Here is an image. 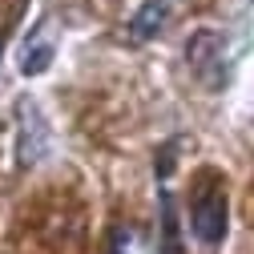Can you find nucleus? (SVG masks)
Instances as JSON below:
<instances>
[{
  "instance_id": "nucleus-1",
  "label": "nucleus",
  "mask_w": 254,
  "mask_h": 254,
  "mask_svg": "<svg viewBox=\"0 0 254 254\" xmlns=\"http://www.w3.org/2000/svg\"><path fill=\"white\" fill-rule=\"evenodd\" d=\"M226 186H222L218 174H202L198 178V190L190 198V230L198 234L202 246H218L226 238Z\"/></svg>"
},
{
  "instance_id": "nucleus-2",
  "label": "nucleus",
  "mask_w": 254,
  "mask_h": 254,
  "mask_svg": "<svg viewBox=\"0 0 254 254\" xmlns=\"http://www.w3.org/2000/svg\"><path fill=\"white\" fill-rule=\"evenodd\" d=\"M174 8H178V0H145V4L137 8V16L129 20V37L137 45L162 37L170 28V20H174Z\"/></svg>"
},
{
  "instance_id": "nucleus-3",
  "label": "nucleus",
  "mask_w": 254,
  "mask_h": 254,
  "mask_svg": "<svg viewBox=\"0 0 254 254\" xmlns=\"http://www.w3.org/2000/svg\"><path fill=\"white\" fill-rule=\"evenodd\" d=\"M53 57H57L53 28H49V24H41L37 33L24 41V49H20V73H24V77H41V73L53 65Z\"/></svg>"
},
{
  "instance_id": "nucleus-4",
  "label": "nucleus",
  "mask_w": 254,
  "mask_h": 254,
  "mask_svg": "<svg viewBox=\"0 0 254 254\" xmlns=\"http://www.w3.org/2000/svg\"><path fill=\"white\" fill-rule=\"evenodd\" d=\"M178 230H182V222H178L174 194H170V190H162V242H157V254H186Z\"/></svg>"
},
{
  "instance_id": "nucleus-5",
  "label": "nucleus",
  "mask_w": 254,
  "mask_h": 254,
  "mask_svg": "<svg viewBox=\"0 0 254 254\" xmlns=\"http://www.w3.org/2000/svg\"><path fill=\"white\" fill-rule=\"evenodd\" d=\"M109 254H153V246H149L141 226H129V222H125V226H117L113 238H109Z\"/></svg>"
}]
</instances>
